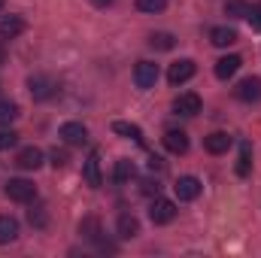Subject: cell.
Here are the masks:
<instances>
[{
	"label": "cell",
	"instance_id": "d6a6232c",
	"mask_svg": "<svg viewBox=\"0 0 261 258\" xmlns=\"http://www.w3.org/2000/svg\"><path fill=\"white\" fill-rule=\"evenodd\" d=\"M6 61V49H3V43H0V64Z\"/></svg>",
	"mask_w": 261,
	"mask_h": 258
},
{
	"label": "cell",
	"instance_id": "8fae6325",
	"mask_svg": "<svg viewBox=\"0 0 261 258\" xmlns=\"http://www.w3.org/2000/svg\"><path fill=\"white\" fill-rule=\"evenodd\" d=\"M173 113L176 116H197L200 113V97L197 94H179L176 100H173Z\"/></svg>",
	"mask_w": 261,
	"mask_h": 258
},
{
	"label": "cell",
	"instance_id": "6da1fadb",
	"mask_svg": "<svg viewBox=\"0 0 261 258\" xmlns=\"http://www.w3.org/2000/svg\"><path fill=\"white\" fill-rule=\"evenodd\" d=\"M6 197L15 203H31L37 197V186L31 179H9L6 183Z\"/></svg>",
	"mask_w": 261,
	"mask_h": 258
},
{
	"label": "cell",
	"instance_id": "7a4b0ae2",
	"mask_svg": "<svg viewBox=\"0 0 261 258\" xmlns=\"http://www.w3.org/2000/svg\"><path fill=\"white\" fill-rule=\"evenodd\" d=\"M28 91H31L34 100H49V97L55 94V82H52V76H46V73H34V76L28 79Z\"/></svg>",
	"mask_w": 261,
	"mask_h": 258
},
{
	"label": "cell",
	"instance_id": "4dcf8cb0",
	"mask_svg": "<svg viewBox=\"0 0 261 258\" xmlns=\"http://www.w3.org/2000/svg\"><path fill=\"white\" fill-rule=\"evenodd\" d=\"M140 189H143V194H158V192H161L158 179H143V183H140Z\"/></svg>",
	"mask_w": 261,
	"mask_h": 258
},
{
	"label": "cell",
	"instance_id": "484cf974",
	"mask_svg": "<svg viewBox=\"0 0 261 258\" xmlns=\"http://www.w3.org/2000/svg\"><path fill=\"white\" fill-rule=\"evenodd\" d=\"M28 219H31V225H34V228H46V225H49V213H46V207H43V203H37V207L28 213Z\"/></svg>",
	"mask_w": 261,
	"mask_h": 258
},
{
	"label": "cell",
	"instance_id": "9a60e30c",
	"mask_svg": "<svg viewBox=\"0 0 261 258\" xmlns=\"http://www.w3.org/2000/svg\"><path fill=\"white\" fill-rule=\"evenodd\" d=\"M18 34H24V18H18V15L0 18V37L3 40H15Z\"/></svg>",
	"mask_w": 261,
	"mask_h": 258
},
{
	"label": "cell",
	"instance_id": "5bb4252c",
	"mask_svg": "<svg viewBox=\"0 0 261 258\" xmlns=\"http://www.w3.org/2000/svg\"><path fill=\"white\" fill-rule=\"evenodd\" d=\"M203 146H206L210 155H222V152L231 149V137H228L225 131H216V134H210V137L203 140Z\"/></svg>",
	"mask_w": 261,
	"mask_h": 258
},
{
	"label": "cell",
	"instance_id": "f546056e",
	"mask_svg": "<svg viewBox=\"0 0 261 258\" xmlns=\"http://www.w3.org/2000/svg\"><path fill=\"white\" fill-rule=\"evenodd\" d=\"M246 21L252 24V31H261V6H249V12H246Z\"/></svg>",
	"mask_w": 261,
	"mask_h": 258
},
{
	"label": "cell",
	"instance_id": "e0dca14e",
	"mask_svg": "<svg viewBox=\"0 0 261 258\" xmlns=\"http://www.w3.org/2000/svg\"><path fill=\"white\" fill-rule=\"evenodd\" d=\"M240 64H243L240 55H225V58L216 61V76H219V79H231V76L240 70Z\"/></svg>",
	"mask_w": 261,
	"mask_h": 258
},
{
	"label": "cell",
	"instance_id": "5b68a950",
	"mask_svg": "<svg viewBox=\"0 0 261 258\" xmlns=\"http://www.w3.org/2000/svg\"><path fill=\"white\" fill-rule=\"evenodd\" d=\"M234 94H237V100H243V104H258L261 100V79L258 76H246V79L234 88Z\"/></svg>",
	"mask_w": 261,
	"mask_h": 258
},
{
	"label": "cell",
	"instance_id": "2e32d148",
	"mask_svg": "<svg viewBox=\"0 0 261 258\" xmlns=\"http://www.w3.org/2000/svg\"><path fill=\"white\" fill-rule=\"evenodd\" d=\"M210 43L219 46V49H228V46L237 43V31L234 28H213L210 31Z\"/></svg>",
	"mask_w": 261,
	"mask_h": 258
},
{
	"label": "cell",
	"instance_id": "8992f818",
	"mask_svg": "<svg viewBox=\"0 0 261 258\" xmlns=\"http://www.w3.org/2000/svg\"><path fill=\"white\" fill-rule=\"evenodd\" d=\"M58 137L64 140L67 146H82V143L88 140V128H85L82 122H64L61 131H58Z\"/></svg>",
	"mask_w": 261,
	"mask_h": 258
},
{
	"label": "cell",
	"instance_id": "cb8c5ba5",
	"mask_svg": "<svg viewBox=\"0 0 261 258\" xmlns=\"http://www.w3.org/2000/svg\"><path fill=\"white\" fill-rule=\"evenodd\" d=\"M246 12H249V3H246V0H225V15H231V18H246Z\"/></svg>",
	"mask_w": 261,
	"mask_h": 258
},
{
	"label": "cell",
	"instance_id": "ba28073f",
	"mask_svg": "<svg viewBox=\"0 0 261 258\" xmlns=\"http://www.w3.org/2000/svg\"><path fill=\"white\" fill-rule=\"evenodd\" d=\"M173 192H176L179 200H195L197 194H200V179L197 176H179L176 186H173Z\"/></svg>",
	"mask_w": 261,
	"mask_h": 258
},
{
	"label": "cell",
	"instance_id": "603a6c76",
	"mask_svg": "<svg viewBox=\"0 0 261 258\" xmlns=\"http://www.w3.org/2000/svg\"><path fill=\"white\" fill-rule=\"evenodd\" d=\"M113 131H116V134H122V137H128V140L143 143V131L137 128V125H130V122H113Z\"/></svg>",
	"mask_w": 261,
	"mask_h": 258
},
{
	"label": "cell",
	"instance_id": "836d02e7",
	"mask_svg": "<svg viewBox=\"0 0 261 258\" xmlns=\"http://www.w3.org/2000/svg\"><path fill=\"white\" fill-rule=\"evenodd\" d=\"M91 3H97V6H110L113 0H91Z\"/></svg>",
	"mask_w": 261,
	"mask_h": 258
},
{
	"label": "cell",
	"instance_id": "83f0119b",
	"mask_svg": "<svg viewBox=\"0 0 261 258\" xmlns=\"http://www.w3.org/2000/svg\"><path fill=\"white\" fill-rule=\"evenodd\" d=\"M49 161H52V167H67L70 155H67V149H52L49 152Z\"/></svg>",
	"mask_w": 261,
	"mask_h": 258
},
{
	"label": "cell",
	"instance_id": "4316f807",
	"mask_svg": "<svg viewBox=\"0 0 261 258\" xmlns=\"http://www.w3.org/2000/svg\"><path fill=\"white\" fill-rule=\"evenodd\" d=\"M164 6H167V0H137V9L140 12H164Z\"/></svg>",
	"mask_w": 261,
	"mask_h": 258
},
{
	"label": "cell",
	"instance_id": "9c48e42d",
	"mask_svg": "<svg viewBox=\"0 0 261 258\" xmlns=\"http://www.w3.org/2000/svg\"><path fill=\"white\" fill-rule=\"evenodd\" d=\"M164 149L173 155H186L189 152V134L186 131H167L164 134Z\"/></svg>",
	"mask_w": 261,
	"mask_h": 258
},
{
	"label": "cell",
	"instance_id": "7c38bea8",
	"mask_svg": "<svg viewBox=\"0 0 261 258\" xmlns=\"http://www.w3.org/2000/svg\"><path fill=\"white\" fill-rule=\"evenodd\" d=\"M15 164H18L21 170H37V167L43 164V152H40L37 146H28V149H21V152L15 155Z\"/></svg>",
	"mask_w": 261,
	"mask_h": 258
},
{
	"label": "cell",
	"instance_id": "ffe728a7",
	"mask_svg": "<svg viewBox=\"0 0 261 258\" xmlns=\"http://www.w3.org/2000/svg\"><path fill=\"white\" fill-rule=\"evenodd\" d=\"M149 46H152V49H158V52H170V49L176 46V37H173V34H167V31H158V34H152V37H149Z\"/></svg>",
	"mask_w": 261,
	"mask_h": 258
},
{
	"label": "cell",
	"instance_id": "d4e9b609",
	"mask_svg": "<svg viewBox=\"0 0 261 258\" xmlns=\"http://www.w3.org/2000/svg\"><path fill=\"white\" fill-rule=\"evenodd\" d=\"M18 119V104L12 100H0V125H9Z\"/></svg>",
	"mask_w": 261,
	"mask_h": 258
},
{
	"label": "cell",
	"instance_id": "30bf717a",
	"mask_svg": "<svg viewBox=\"0 0 261 258\" xmlns=\"http://www.w3.org/2000/svg\"><path fill=\"white\" fill-rule=\"evenodd\" d=\"M79 234H85L88 240H94L100 249H110V252H113V246L100 240V234H103V231H100V222H97L94 216H88V219H82V222H79Z\"/></svg>",
	"mask_w": 261,
	"mask_h": 258
},
{
	"label": "cell",
	"instance_id": "3957f363",
	"mask_svg": "<svg viewBox=\"0 0 261 258\" xmlns=\"http://www.w3.org/2000/svg\"><path fill=\"white\" fill-rule=\"evenodd\" d=\"M149 219H152L155 225H167V222H173V219H176V203H173V200H164V197L155 194V200H152V207H149Z\"/></svg>",
	"mask_w": 261,
	"mask_h": 258
},
{
	"label": "cell",
	"instance_id": "277c9868",
	"mask_svg": "<svg viewBox=\"0 0 261 258\" xmlns=\"http://www.w3.org/2000/svg\"><path fill=\"white\" fill-rule=\"evenodd\" d=\"M134 82H137V88H155V82H158V64H152V61H140V64L134 67Z\"/></svg>",
	"mask_w": 261,
	"mask_h": 258
},
{
	"label": "cell",
	"instance_id": "ac0fdd59",
	"mask_svg": "<svg viewBox=\"0 0 261 258\" xmlns=\"http://www.w3.org/2000/svg\"><path fill=\"white\" fill-rule=\"evenodd\" d=\"M116 231H119V237H122V240H130V237H137V234H140V222H137L130 213H122V216H119V222H116Z\"/></svg>",
	"mask_w": 261,
	"mask_h": 258
},
{
	"label": "cell",
	"instance_id": "52a82bcc",
	"mask_svg": "<svg viewBox=\"0 0 261 258\" xmlns=\"http://www.w3.org/2000/svg\"><path fill=\"white\" fill-rule=\"evenodd\" d=\"M195 76V61H189V58H182V61H176V64H170L167 70V79H170V85H179V82H189Z\"/></svg>",
	"mask_w": 261,
	"mask_h": 258
},
{
	"label": "cell",
	"instance_id": "1f68e13d",
	"mask_svg": "<svg viewBox=\"0 0 261 258\" xmlns=\"http://www.w3.org/2000/svg\"><path fill=\"white\" fill-rule=\"evenodd\" d=\"M149 167H152V170H161V167H164V161H161V158H155V155H152V158H149Z\"/></svg>",
	"mask_w": 261,
	"mask_h": 258
},
{
	"label": "cell",
	"instance_id": "d6986e66",
	"mask_svg": "<svg viewBox=\"0 0 261 258\" xmlns=\"http://www.w3.org/2000/svg\"><path fill=\"white\" fill-rule=\"evenodd\" d=\"M15 237H18V222L12 216H0V246L12 243Z\"/></svg>",
	"mask_w": 261,
	"mask_h": 258
},
{
	"label": "cell",
	"instance_id": "e575fe53",
	"mask_svg": "<svg viewBox=\"0 0 261 258\" xmlns=\"http://www.w3.org/2000/svg\"><path fill=\"white\" fill-rule=\"evenodd\" d=\"M0 9H3V0H0Z\"/></svg>",
	"mask_w": 261,
	"mask_h": 258
},
{
	"label": "cell",
	"instance_id": "7402d4cb",
	"mask_svg": "<svg viewBox=\"0 0 261 258\" xmlns=\"http://www.w3.org/2000/svg\"><path fill=\"white\" fill-rule=\"evenodd\" d=\"M249 167H252V149H249V143H243L240 158H237V176H249Z\"/></svg>",
	"mask_w": 261,
	"mask_h": 258
},
{
	"label": "cell",
	"instance_id": "4fadbf2b",
	"mask_svg": "<svg viewBox=\"0 0 261 258\" xmlns=\"http://www.w3.org/2000/svg\"><path fill=\"white\" fill-rule=\"evenodd\" d=\"M85 183L88 189H100V152H91L88 161H85Z\"/></svg>",
	"mask_w": 261,
	"mask_h": 258
},
{
	"label": "cell",
	"instance_id": "f1b7e54d",
	"mask_svg": "<svg viewBox=\"0 0 261 258\" xmlns=\"http://www.w3.org/2000/svg\"><path fill=\"white\" fill-rule=\"evenodd\" d=\"M15 143H18V134H15V131H0V152L12 149Z\"/></svg>",
	"mask_w": 261,
	"mask_h": 258
},
{
	"label": "cell",
	"instance_id": "44dd1931",
	"mask_svg": "<svg viewBox=\"0 0 261 258\" xmlns=\"http://www.w3.org/2000/svg\"><path fill=\"white\" fill-rule=\"evenodd\" d=\"M134 176H137V167H134V161H128V158L116 161V170H113V179H116V183H130Z\"/></svg>",
	"mask_w": 261,
	"mask_h": 258
}]
</instances>
